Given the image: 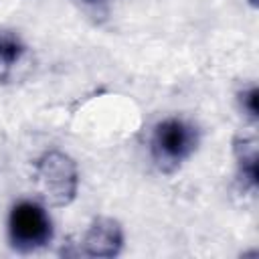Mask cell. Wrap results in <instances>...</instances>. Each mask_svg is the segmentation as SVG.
Segmentation results:
<instances>
[{"mask_svg":"<svg viewBox=\"0 0 259 259\" xmlns=\"http://www.w3.org/2000/svg\"><path fill=\"white\" fill-rule=\"evenodd\" d=\"M257 2H259V0H249V4H251V6H257Z\"/></svg>","mask_w":259,"mask_h":259,"instance_id":"9","label":"cell"},{"mask_svg":"<svg viewBox=\"0 0 259 259\" xmlns=\"http://www.w3.org/2000/svg\"><path fill=\"white\" fill-rule=\"evenodd\" d=\"M196 144L198 132L190 121L168 117L156 123L150 140V150L156 166L162 172H172L196 150Z\"/></svg>","mask_w":259,"mask_h":259,"instance_id":"2","label":"cell"},{"mask_svg":"<svg viewBox=\"0 0 259 259\" xmlns=\"http://www.w3.org/2000/svg\"><path fill=\"white\" fill-rule=\"evenodd\" d=\"M87 12L93 14H107V0H77Z\"/></svg>","mask_w":259,"mask_h":259,"instance_id":"8","label":"cell"},{"mask_svg":"<svg viewBox=\"0 0 259 259\" xmlns=\"http://www.w3.org/2000/svg\"><path fill=\"white\" fill-rule=\"evenodd\" d=\"M22 40L12 32H0V81H6L24 55Z\"/></svg>","mask_w":259,"mask_h":259,"instance_id":"6","label":"cell"},{"mask_svg":"<svg viewBox=\"0 0 259 259\" xmlns=\"http://www.w3.org/2000/svg\"><path fill=\"white\" fill-rule=\"evenodd\" d=\"M8 237H10V245L16 251L30 253L45 247L51 241L53 223L40 204L32 200H20L10 210Z\"/></svg>","mask_w":259,"mask_h":259,"instance_id":"3","label":"cell"},{"mask_svg":"<svg viewBox=\"0 0 259 259\" xmlns=\"http://www.w3.org/2000/svg\"><path fill=\"white\" fill-rule=\"evenodd\" d=\"M123 245V231L117 221L101 217L91 223L83 237V253L89 257H115Z\"/></svg>","mask_w":259,"mask_h":259,"instance_id":"4","label":"cell"},{"mask_svg":"<svg viewBox=\"0 0 259 259\" xmlns=\"http://www.w3.org/2000/svg\"><path fill=\"white\" fill-rule=\"evenodd\" d=\"M233 154L239 168V178L247 188L257 186L259 178V152L257 140L251 136H237L233 140Z\"/></svg>","mask_w":259,"mask_h":259,"instance_id":"5","label":"cell"},{"mask_svg":"<svg viewBox=\"0 0 259 259\" xmlns=\"http://www.w3.org/2000/svg\"><path fill=\"white\" fill-rule=\"evenodd\" d=\"M36 188L51 206H67L75 200L79 188L77 164L71 156L59 150L45 152L34 168Z\"/></svg>","mask_w":259,"mask_h":259,"instance_id":"1","label":"cell"},{"mask_svg":"<svg viewBox=\"0 0 259 259\" xmlns=\"http://www.w3.org/2000/svg\"><path fill=\"white\" fill-rule=\"evenodd\" d=\"M239 101H241V107L247 111V115L251 119H257L259 115V91L255 85H251L249 89H243L239 93Z\"/></svg>","mask_w":259,"mask_h":259,"instance_id":"7","label":"cell"}]
</instances>
